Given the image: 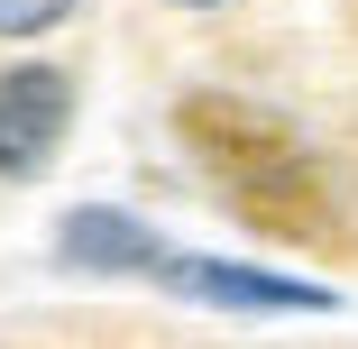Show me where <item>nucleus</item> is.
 Returning a JSON list of instances; mask_svg holds the SVG:
<instances>
[{
	"mask_svg": "<svg viewBox=\"0 0 358 349\" xmlns=\"http://www.w3.org/2000/svg\"><path fill=\"white\" fill-rule=\"evenodd\" d=\"M74 0H0V37H37V28H55Z\"/></svg>",
	"mask_w": 358,
	"mask_h": 349,
	"instance_id": "4",
	"label": "nucleus"
},
{
	"mask_svg": "<svg viewBox=\"0 0 358 349\" xmlns=\"http://www.w3.org/2000/svg\"><path fill=\"white\" fill-rule=\"evenodd\" d=\"M175 294L193 304H230V313H322V285H294V276H266V266H230V257H166L157 266Z\"/></svg>",
	"mask_w": 358,
	"mask_h": 349,
	"instance_id": "2",
	"label": "nucleus"
},
{
	"mask_svg": "<svg viewBox=\"0 0 358 349\" xmlns=\"http://www.w3.org/2000/svg\"><path fill=\"white\" fill-rule=\"evenodd\" d=\"M64 120H74V83H64L55 64L0 74V175H37L64 148Z\"/></svg>",
	"mask_w": 358,
	"mask_h": 349,
	"instance_id": "1",
	"label": "nucleus"
},
{
	"mask_svg": "<svg viewBox=\"0 0 358 349\" xmlns=\"http://www.w3.org/2000/svg\"><path fill=\"white\" fill-rule=\"evenodd\" d=\"M193 10H202V0H193Z\"/></svg>",
	"mask_w": 358,
	"mask_h": 349,
	"instance_id": "5",
	"label": "nucleus"
},
{
	"mask_svg": "<svg viewBox=\"0 0 358 349\" xmlns=\"http://www.w3.org/2000/svg\"><path fill=\"white\" fill-rule=\"evenodd\" d=\"M55 257H64V266H101V276H157V266H166V248H157L148 230H138L129 212H101V202L64 221Z\"/></svg>",
	"mask_w": 358,
	"mask_h": 349,
	"instance_id": "3",
	"label": "nucleus"
}]
</instances>
